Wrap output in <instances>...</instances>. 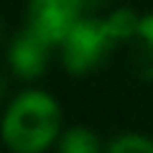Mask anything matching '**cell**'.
I'll list each match as a JSON object with an SVG mask.
<instances>
[{
  "mask_svg": "<svg viewBox=\"0 0 153 153\" xmlns=\"http://www.w3.org/2000/svg\"><path fill=\"white\" fill-rule=\"evenodd\" d=\"M61 105L44 89H21L3 115V143L10 153H46L61 138Z\"/></svg>",
  "mask_w": 153,
  "mask_h": 153,
  "instance_id": "1",
  "label": "cell"
},
{
  "mask_svg": "<svg viewBox=\"0 0 153 153\" xmlns=\"http://www.w3.org/2000/svg\"><path fill=\"white\" fill-rule=\"evenodd\" d=\"M117 38L110 31L107 18H79L61 44V64L71 76H87L110 59Z\"/></svg>",
  "mask_w": 153,
  "mask_h": 153,
  "instance_id": "2",
  "label": "cell"
},
{
  "mask_svg": "<svg viewBox=\"0 0 153 153\" xmlns=\"http://www.w3.org/2000/svg\"><path fill=\"white\" fill-rule=\"evenodd\" d=\"M79 10L71 0H28V26L51 46H61L79 21Z\"/></svg>",
  "mask_w": 153,
  "mask_h": 153,
  "instance_id": "3",
  "label": "cell"
},
{
  "mask_svg": "<svg viewBox=\"0 0 153 153\" xmlns=\"http://www.w3.org/2000/svg\"><path fill=\"white\" fill-rule=\"evenodd\" d=\"M51 49L54 46L46 44L44 38L33 33L31 28H21L16 36L10 38L8 46V66H10L13 76L21 82H33L46 71L51 59Z\"/></svg>",
  "mask_w": 153,
  "mask_h": 153,
  "instance_id": "4",
  "label": "cell"
},
{
  "mask_svg": "<svg viewBox=\"0 0 153 153\" xmlns=\"http://www.w3.org/2000/svg\"><path fill=\"white\" fill-rule=\"evenodd\" d=\"M130 46H133V66H135L138 76L153 82V13L140 16V23H138V31Z\"/></svg>",
  "mask_w": 153,
  "mask_h": 153,
  "instance_id": "5",
  "label": "cell"
},
{
  "mask_svg": "<svg viewBox=\"0 0 153 153\" xmlns=\"http://www.w3.org/2000/svg\"><path fill=\"white\" fill-rule=\"evenodd\" d=\"M102 138L87 125H74L61 133L56 143V153H105Z\"/></svg>",
  "mask_w": 153,
  "mask_h": 153,
  "instance_id": "6",
  "label": "cell"
},
{
  "mask_svg": "<svg viewBox=\"0 0 153 153\" xmlns=\"http://www.w3.org/2000/svg\"><path fill=\"white\" fill-rule=\"evenodd\" d=\"M105 153H153V140L143 133H120L107 143Z\"/></svg>",
  "mask_w": 153,
  "mask_h": 153,
  "instance_id": "7",
  "label": "cell"
},
{
  "mask_svg": "<svg viewBox=\"0 0 153 153\" xmlns=\"http://www.w3.org/2000/svg\"><path fill=\"white\" fill-rule=\"evenodd\" d=\"M71 3L76 5L82 18H89V16H97V10H102L110 0H71Z\"/></svg>",
  "mask_w": 153,
  "mask_h": 153,
  "instance_id": "8",
  "label": "cell"
}]
</instances>
